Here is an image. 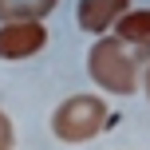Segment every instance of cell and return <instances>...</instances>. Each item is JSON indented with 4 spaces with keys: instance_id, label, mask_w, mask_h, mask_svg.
Returning <instances> with one entry per match:
<instances>
[{
    "instance_id": "1",
    "label": "cell",
    "mask_w": 150,
    "mask_h": 150,
    "mask_svg": "<svg viewBox=\"0 0 150 150\" xmlns=\"http://www.w3.org/2000/svg\"><path fill=\"white\" fill-rule=\"evenodd\" d=\"M138 52H146V47H138ZM138 52H134V44L119 40L115 32H103L87 52V75L107 95H134L138 83H142V59H138Z\"/></svg>"
},
{
    "instance_id": "2",
    "label": "cell",
    "mask_w": 150,
    "mask_h": 150,
    "mask_svg": "<svg viewBox=\"0 0 150 150\" xmlns=\"http://www.w3.org/2000/svg\"><path fill=\"white\" fill-rule=\"evenodd\" d=\"M107 127V103L99 95H71L55 107L52 115V130L59 142L67 146H79V142H91L99 130Z\"/></svg>"
},
{
    "instance_id": "3",
    "label": "cell",
    "mask_w": 150,
    "mask_h": 150,
    "mask_svg": "<svg viewBox=\"0 0 150 150\" xmlns=\"http://www.w3.org/2000/svg\"><path fill=\"white\" fill-rule=\"evenodd\" d=\"M47 47V28L40 20L0 24V59H28Z\"/></svg>"
},
{
    "instance_id": "4",
    "label": "cell",
    "mask_w": 150,
    "mask_h": 150,
    "mask_svg": "<svg viewBox=\"0 0 150 150\" xmlns=\"http://www.w3.org/2000/svg\"><path fill=\"white\" fill-rule=\"evenodd\" d=\"M130 8V0H79V8H75V20H79L83 32H91V36H103V32L115 28V20H119L122 12Z\"/></svg>"
},
{
    "instance_id": "5",
    "label": "cell",
    "mask_w": 150,
    "mask_h": 150,
    "mask_svg": "<svg viewBox=\"0 0 150 150\" xmlns=\"http://www.w3.org/2000/svg\"><path fill=\"white\" fill-rule=\"evenodd\" d=\"M59 0H0V24H20V20H40L55 12Z\"/></svg>"
},
{
    "instance_id": "6",
    "label": "cell",
    "mask_w": 150,
    "mask_h": 150,
    "mask_svg": "<svg viewBox=\"0 0 150 150\" xmlns=\"http://www.w3.org/2000/svg\"><path fill=\"white\" fill-rule=\"evenodd\" d=\"M115 36L150 52V8H134V12L127 8V12L115 20Z\"/></svg>"
},
{
    "instance_id": "7",
    "label": "cell",
    "mask_w": 150,
    "mask_h": 150,
    "mask_svg": "<svg viewBox=\"0 0 150 150\" xmlns=\"http://www.w3.org/2000/svg\"><path fill=\"white\" fill-rule=\"evenodd\" d=\"M12 146H16V127H12V119L0 111V150H12Z\"/></svg>"
},
{
    "instance_id": "8",
    "label": "cell",
    "mask_w": 150,
    "mask_h": 150,
    "mask_svg": "<svg viewBox=\"0 0 150 150\" xmlns=\"http://www.w3.org/2000/svg\"><path fill=\"white\" fill-rule=\"evenodd\" d=\"M142 87H146V99H150V63L142 67Z\"/></svg>"
}]
</instances>
